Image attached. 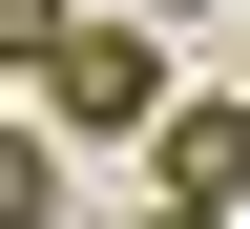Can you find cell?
<instances>
[{
  "instance_id": "1",
  "label": "cell",
  "mask_w": 250,
  "mask_h": 229,
  "mask_svg": "<svg viewBox=\"0 0 250 229\" xmlns=\"http://www.w3.org/2000/svg\"><path fill=\"white\" fill-rule=\"evenodd\" d=\"M21 83H42L62 125H146V104H167V42H146V21H83V0H62V42L21 62Z\"/></svg>"
},
{
  "instance_id": "2",
  "label": "cell",
  "mask_w": 250,
  "mask_h": 229,
  "mask_svg": "<svg viewBox=\"0 0 250 229\" xmlns=\"http://www.w3.org/2000/svg\"><path fill=\"white\" fill-rule=\"evenodd\" d=\"M167 125V208H250V104H146Z\"/></svg>"
},
{
  "instance_id": "3",
  "label": "cell",
  "mask_w": 250,
  "mask_h": 229,
  "mask_svg": "<svg viewBox=\"0 0 250 229\" xmlns=\"http://www.w3.org/2000/svg\"><path fill=\"white\" fill-rule=\"evenodd\" d=\"M42 208H62V167L21 146V125H0V229H42Z\"/></svg>"
},
{
  "instance_id": "4",
  "label": "cell",
  "mask_w": 250,
  "mask_h": 229,
  "mask_svg": "<svg viewBox=\"0 0 250 229\" xmlns=\"http://www.w3.org/2000/svg\"><path fill=\"white\" fill-rule=\"evenodd\" d=\"M62 42V0H0V83H21V62H42Z\"/></svg>"
},
{
  "instance_id": "5",
  "label": "cell",
  "mask_w": 250,
  "mask_h": 229,
  "mask_svg": "<svg viewBox=\"0 0 250 229\" xmlns=\"http://www.w3.org/2000/svg\"><path fill=\"white\" fill-rule=\"evenodd\" d=\"M125 21H208V0H125Z\"/></svg>"
},
{
  "instance_id": "6",
  "label": "cell",
  "mask_w": 250,
  "mask_h": 229,
  "mask_svg": "<svg viewBox=\"0 0 250 229\" xmlns=\"http://www.w3.org/2000/svg\"><path fill=\"white\" fill-rule=\"evenodd\" d=\"M146 229H229V208H146Z\"/></svg>"
}]
</instances>
